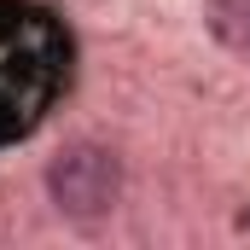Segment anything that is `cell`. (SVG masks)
<instances>
[{
  "mask_svg": "<svg viewBox=\"0 0 250 250\" xmlns=\"http://www.w3.org/2000/svg\"><path fill=\"white\" fill-rule=\"evenodd\" d=\"M47 192H53V204L64 215L93 221V215L117 209V198H123V163H117L111 146H93V140L64 146L53 157V169H47Z\"/></svg>",
  "mask_w": 250,
  "mask_h": 250,
  "instance_id": "1",
  "label": "cell"
},
{
  "mask_svg": "<svg viewBox=\"0 0 250 250\" xmlns=\"http://www.w3.org/2000/svg\"><path fill=\"white\" fill-rule=\"evenodd\" d=\"M215 35L250 53V0H215Z\"/></svg>",
  "mask_w": 250,
  "mask_h": 250,
  "instance_id": "2",
  "label": "cell"
}]
</instances>
